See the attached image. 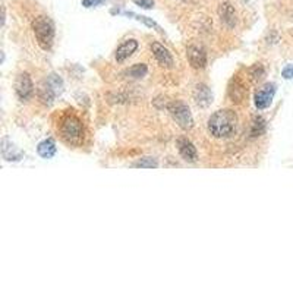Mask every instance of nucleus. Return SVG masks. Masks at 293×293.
Here are the masks:
<instances>
[{
  "instance_id": "aec40b11",
  "label": "nucleus",
  "mask_w": 293,
  "mask_h": 293,
  "mask_svg": "<svg viewBox=\"0 0 293 293\" xmlns=\"http://www.w3.org/2000/svg\"><path fill=\"white\" fill-rule=\"evenodd\" d=\"M147 72H148V68L144 63H136L129 69V75L132 78H144L147 75Z\"/></svg>"
},
{
  "instance_id": "39448f33",
  "label": "nucleus",
  "mask_w": 293,
  "mask_h": 293,
  "mask_svg": "<svg viewBox=\"0 0 293 293\" xmlns=\"http://www.w3.org/2000/svg\"><path fill=\"white\" fill-rule=\"evenodd\" d=\"M16 94L21 101H28L34 94V85L28 74H21L16 81Z\"/></svg>"
},
{
  "instance_id": "393cba45",
  "label": "nucleus",
  "mask_w": 293,
  "mask_h": 293,
  "mask_svg": "<svg viewBox=\"0 0 293 293\" xmlns=\"http://www.w3.org/2000/svg\"><path fill=\"white\" fill-rule=\"evenodd\" d=\"M106 0H82V6L85 7H96L98 4L104 3Z\"/></svg>"
},
{
  "instance_id": "6ab92c4d",
  "label": "nucleus",
  "mask_w": 293,
  "mask_h": 293,
  "mask_svg": "<svg viewBox=\"0 0 293 293\" xmlns=\"http://www.w3.org/2000/svg\"><path fill=\"white\" fill-rule=\"evenodd\" d=\"M132 166L133 167H141V169H156V167H159V163L153 157H144V159L138 160L136 163H133Z\"/></svg>"
},
{
  "instance_id": "4468645a",
  "label": "nucleus",
  "mask_w": 293,
  "mask_h": 293,
  "mask_svg": "<svg viewBox=\"0 0 293 293\" xmlns=\"http://www.w3.org/2000/svg\"><path fill=\"white\" fill-rule=\"evenodd\" d=\"M56 144H54V141L53 139H44L43 142H40L38 144V147H37V153H38V156L40 157H43V159H52L54 154H56Z\"/></svg>"
},
{
  "instance_id": "ddd939ff",
  "label": "nucleus",
  "mask_w": 293,
  "mask_h": 293,
  "mask_svg": "<svg viewBox=\"0 0 293 293\" xmlns=\"http://www.w3.org/2000/svg\"><path fill=\"white\" fill-rule=\"evenodd\" d=\"M194 98H195L196 104L201 106V107H207L211 104L213 101V94L210 91V88L204 84H199L195 87V91H194Z\"/></svg>"
},
{
  "instance_id": "1a4fd4ad",
  "label": "nucleus",
  "mask_w": 293,
  "mask_h": 293,
  "mask_svg": "<svg viewBox=\"0 0 293 293\" xmlns=\"http://www.w3.org/2000/svg\"><path fill=\"white\" fill-rule=\"evenodd\" d=\"M188 59L192 68L195 69H202L207 65V53L204 52V49L198 47V46H189L188 50Z\"/></svg>"
},
{
  "instance_id": "a211bd4d",
  "label": "nucleus",
  "mask_w": 293,
  "mask_h": 293,
  "mask_svg": "<svg viewBox=\"0 0 293 293\" xmlns=\"http://www.w3.org/2000/svg\"><path fill=\"white\" fill-rule=\"evenodd\" d=\"M46 82H47V84L50 85V88L56 93V96L60 94V93L63 91V81H62V78H59V75L52 74V75L47 78Z\"/></svg>"
},
{
  "instance_id": "f257e3e1",
  "label": "nucleus",
  "mask_w": 293,
  "mask_h": 293,
  "mask_svg": "<svg viewBox=\"0 0 293 293\" xmlns=\"http://www.w3.org/2000/svg\"><path fill=\"white\" fill-rule=\"evenodd\" d=\"M57 131L60 138L72 147H80L84 142V123L80 116L74 113V110H66L60 116Z\"/></svg>"
},
{
  "instance_id": "2eb2a0df",
  "label": "nucleus",
  "mask_w": 293,
  "mask_h": 293,
  "mask_svg": "<svg viewBox=\"0 0 293 293\" xmlns=\"http://www.w3.org/2000/svg\"><path fill=\"white\" fill-rule=\"evenodd\" d=\"M1 153H3L4 160H7V161H16V160H21V157H22V153L18 151V150H16L12 144H9L6 139H3Z\"/></svg>"
},
{
  "instance_id": "9b49d317",
  "label": "nucleus",
  "mask_w": 293,
  "mask_h": 293,
  "mask_svg": "<svg viewBox=\"0 0 293 293\" xmlns=\"http://www.w3.org/2000/svg\"><path fill=\"white\" fill-rule=\"evenodd\" d=\"M136 49H138V41L136 40H133V38H129V40H126V41H123L119 47H117V50H116V60L117 62H125L128 57H131L135 52H136Z\"/></svg>"
},
{
  "instance_id": "0eeeda50",
  "label": "nucleus",
  "mask_w": 293,
  "mask_h": 293,
  "mask_svg": "<svg viewBox=\"0 0 293 293\" xmlns=\"http://www.w3.org/2000/svg\"><path fill=\"white\" fill-rule=\"evenodd\" d=\"M274 94H276V85L267 84L266 87H263L255 93V106L258 108H267L271 104Z\"/></svg>"
},
{
  "instance_id": "a878e982",
  "label": "nucleus",
  "mask_w": 293,
  "mask_h": 293,
  "mask_svg": "<svg viewBox=\"0 0 293 293\" xmlns=\"http://www.w3.org/2000/svg\"><path fill=\"white\" fill-rule=\"evenodd\" d=\"M243 1H251V0H243Z\"/></svg>"
},
{
  "instance_id": "f8f14e48",
  "label": "nucleus",
  "mask_w": 293,
  "mask_h": 293,
  "mask_svg": "<svg viewBox=\"0 0 293 293\" xmlns=\"http://www.w3.org/2000/svg\"><path fill=\"white\" fill-rule=\"evenodd\" d=\"M246 88H245V84L236 77L232 80L230 85H229V98L233 101V103H242L243 98L246 97Z\"/></svg>"
},
{
  "instance_id": "20e7f679",
  "label": "nucleus",
  "mask_w": 293,
  "mask_h": 293,
  "mask_svg": "<svg viewBox=\"0 0 293 293\" xmlns=\"http://www.w3.org/2000/svg\"><path fill=\"white\" fill-rule=\"evenodd\" d=\"M169 111L173 117V120L182 128V129H191L192 125H194V119H192V114H191V110L189 107L182 103V101H176V103H172L169 104Z\"/></svg>"
},
{
  "instance_id": "6e6552de",
  "label": "nucleus",
  "mask_w": 293,
  "mask_h": 293,
  "mask_svg": "<svg viewBox=\"0 0 293 293\" xmlns=\"http://www.w3.org/2000/svg\"><path fill=\"white\" fill-rule=\"evenodd\" d=\"M151 50H153V53H154V57L157 59V62H159L163 68H172V66H173L175 60H173L170 52H169L164 46H161L160 43H153V44H151Z\"/></svg>"
},
{
  "instance_id": "5701e85b",
  "label": "nucleus",
  "mask_w": 293,
  "mask_h": 293,
  "mask_svg": "<svg viewBox=\"0 0 293 293\" xmlns=\"http://www.w3.org/2000/svg\"><path fill=\"white\" fill-rule=\"evenodd\" d=\"M133 1H135V4H138V6L144 7V9H151L154 6L153 0H133Z\"/></svg>"
},
{
  "instance_id": "f3484780",
  "label": "nucleus",
  "mask_w": 293,
  "mask_h": 293,
  "mask_svg": "<svg viewBox=\"0 0 293 293\" xmlns=\"http://www.w3.org/2000/svg\"><path fill=\"white\" fill-rule=\"evenodd\" d=\"M54 96H56V93L50 88V85H49L47 82H46V84L40 88V91H38V98L41 100V103H44V104H47V106H50V104L53 103Z\"/></svg>"
},
{
  "instance_id": "412c9836",
  "label": "nucleus",
  "mask_w": 293,
  "mask_h": 293,
  "mask_svg": "<svg viewBox=\"0 0 293 293\" xmlns=\"http://www.w3.org/2000/svg\"><path fill=\"white\" fill-rule=\"evenodd\" d=\"M264 75V68H263V65H255V66H252L251 69H249V77L254 80V81H257V80H260L261 77Z\"/></svg>"
},
{
  "instance_id": "423d86ee",
  "label": "nucleus",
  "mask_w": 293,
  "mask_h": 293,
  "mask_svg": "<svg viewBox=\"0 0 293 293\" xmlns=\"http://www.w3.org/2000/svg\"><path fill=\"white\" fill-rule=\"evenodd\" d=\"M218 16L227 28H235L238 24V13L229 1H224L218 6Z\"/></svg>"
},
{
  "instance_id": "7ed1b4c3",
  "label": "nucleus",
  "mask_w": 293,
  "mask_h": 293,
  "mask_svg": "<svg viewBox=\"0 0 293 293\" xmlns=\"http://www.w3.org/2000/svg\"><path fill=\"white\" fill-rule=\"evenodd\" d=\"M32 31H34L38 46L43 50H50L53 46V40H54V27H53V22L50 21V18L44 16V15L37 16L32 21Z\"/></svg>"
},
{
  "instance_id": "f03ea898",
  "label": "nucleus",
  "mask_w": 293,
  "mask_h": 293,
  "mask_svg": "<svg viewBox=\"0 0 293 293\" xmlns=\"http://www.w3.org/2000/svg\"><path fill=\"white\" fill-rule=\"evenodd\" d=\"M238 116L230 108L217 110L208 119V131L214 138H230L236 133Z\"/></svg>"
},
{
  "instance_id": "dca6fc26",
  "label": "nucleus",
  "mask_w": 293,
  "mask_h": 293,
  "mask_svg": "<svg viewBox=\"0 0 293 293\" xmlns=\"http://www.w3.org/2000/svg\"><path fill=\"white\" fill-rule=\"evenodd\" d=\"M264 131H266V120L260 116H255L251 123V136L257 138V136L263 135Z\"/></svg>"
},
{
  "instance_id": "4be33fe9",
  "label": "nucleus",
  "mask_w": 293,
  "mask_h": 293,
  "mask_svg": "<svg viewBox=\"0 0 293 293\" xmlns=\"http://www.w3.org/2000/svg\"><path fill=\"white\" fill-rule=\"evenodd\" d=\"M133 16H135V18H136V19H138V21H142V22H145V24H147V25H148V27H154V28H156V29H159V31H161V29H160V27H159V25H157V24H156V22H154V21H151V19H148V18H147V16H139V15H133Z\"/></svg>"
},
{
  "instance_id": "9d476101",
  "label": "nucleus",
  "mask_w": 293,
  "mask_h": 293,
  "mask_svg": "<svg viewBox=\"0 0 293 293\" xmlns=\"http://www.w3.org/2000/svg\"><path fill=\"white\" fill-rule=\"evenodd\" d=\"M178 150H179L181 156L184 157V160H186L189 163H195L198 160V153H196L195 145L189 139L179 138L178 139Z\"/></svg>"
},
{
  "instance_id": "b1692460",
  "label": "nucleus",
  "mask_w": 293,
  "mask_h": 293,
  "mask_svg": "<svg viewBox=\"0 0 293 293\" xmlns=\"http://www.w3.org/2000/svg\"><path fill=\"white\" fill-rule=\"evenodd\" d=\"M282 75H283V78H285V80H292L293 78V65H288V66L283 69Z\"/></svg>"
}]
</instances>
